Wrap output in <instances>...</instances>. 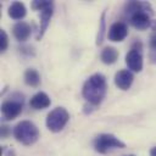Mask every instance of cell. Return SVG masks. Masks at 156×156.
Instances as JSON below:
<instances>
[{
	"label": "cell",
	"mask_w": 156,
	"mask_h": 156,
	"mask_svg": "<svg viewBox=\"0 0 156 156\" xmlns=\"http://www.w3.org/2000/svg\"><path fill=\"white\" fill-rule=\"evenodd\" d=\"M107 93V82L104 74L94 73L83 84L82 95L85 101L93 106H98L102 102Z\"/></svg>",
	"instance_id": "6da1fadb"
},
{
	"label": "cell",
	"mask_w": 156,
	"mask_h": 156,
	"mask_svg": "<svg viewBox=\"0 0 156 156\" xmlns=\"http://www.w3.org/2000/svg\"><path fill=\"white\" fill-rule=\"evenodd\" d=\"M13 136L15 139L21 143L22 145L29 146L38 141L40 133L38 127L30 121H21L13 128Z\"/></svg>",
	"instance_id": "7a4b0ae2"
},
{
	"label": "cell",
	"mask_w": 156,
	"mask_h": 156,
	"mask_svg": "<svg viewBox=\"0 0 156 156\" xmlns=\"http://www.w3.org/2000/svg\"><path fill=\"white\" fill-rule=\"evenodd\" d=\"M68 119H69V113L65 107H55L52 111L48 113L45 124L50 132L57 133L65 128Z\"/></svg>",
	"instance_id": "3957f363"
},
{
	"label": "cell",
	"mask_w": 156,
	"mask_h": 156,
	"mask_svg": "<svg viewBox=\"0 0 156 156\" xmlns=\"http://www.w3.org/2000/svg\"><path fill=\"white\" fill-rule=\"evenodd\" d=\"M94 149L96 152L99 154H106L113 149H123L126 147V144L123 141H121L117 136H115L113 134L110 133H102L99 134L95 139H94Z\"/></svg>",
	"instance_id": "277c9868"
},
{
	"label": "cell",
	"mask_w": 156,
	"mask_h": 156,
	"mask_svg": "<svg viewBox=\"0 0 156 156\" xmlns=\"http://www.w3.org/2000/svg\"><path fill=\"white\" fill-rule=\"evenodd\" d=\"M22 108H23L22 100H17V99L6 100L1 104V113H2L4 118L7 121H12V119L17 118L21 115Z\"/></svg>",
	"instance_id": "5b68a950"
},
{
	"label": "cell",
	"mask_w": 156,
	"mask_h": 156,
	"mask_svg": "<svg viewBox=\"0 0 156 156\" xmlns=\"http://www.w3.org/2000/svg\"><path fill=\"white\" fill-rule=\"evenodd\" d=\"M128 35V27L124 22H115L111 24L110 29L107 30L108 40L111 41H123Z\"/></svg>",
	"instance_id": "8992f818"
},
{
	"label": "cell",
	"mask_w": 156,
	"mask_h": 156,
	"mask_svg": "<svg viewBox=\"0 0 156 156\" xmlns=\"http://www.w3.org/2000/svg\"><path fill=\"white\" fill-rule=\"evenodd\" d=\"M126 63L133 72H140L143 69V55L141 51L130 49L126 55Z\"/></svg>",
	"instance_id": "52a82bcc"
},
{
	"label": "cell",
	"mask_w": 156,
	"mask_h": 156,
	"mask_svg": "<svg viewBox=\"0 0 156 156\" xmlns=\"http://www.w3.org/2000/svg\"><path fill=\"white\" fill-rule=\"evenodd\" d=\"M134 76L129 69H119L115 74V84L121 90H128L133 84Z\"/></svg>",
	"instance_id": "ba28073f"
},
{
	"label": "cell",
	"mask_w": 156,
	"mask_h": 156,
	"mask_svg": "<svg viewBox=\"0 0 156 156\" xmlns=\"http://www.w3.org/2000/svg\"><path fill=\"white\" fill-rule=\"evenodd\" d=\"M124 12L128 16H132L135 12H146V13L151 15L152 13V7L146 1H135V0H132V1L126 2V5H124Z\"/></svg>",
	"instance_id": "9c48e42d"
},
{
	"label": "cell",
	"mask_w": 156,
	"mask_h": 156,
	"mask_svg": "<svg viewBox=\"0 0 156 156\" xmlns=\"http://www.w3.org/2000/svg\"><path fill=\"white\" fill-rule=\"evenodd\" d=\"M130 20V24L138 29V30H145L149 27H151V20H150V15L146 12H135L132 16H129Z\"/></svg>",
	"instance_id": "30bf717a"
},
{
	"label": "cell",
	"mask_w": 156,
	"mask_h": 156,
	"mask_svg": "<svg viewBox=\"0 0 156 156\" xmlns=\"http://www.w3.org/2000/svg\"><path fill=\"white\" fill-rule=\"evenodd\" d=\"M12 34L18 41H26L32 34V27L27 22H17L12 27Z\"/></svg>",
	"instance_id": "8fae6325"
},
{
	"label": "cell",
	"mask_w": 156,
	"mask_h": 156,
	"mask_svg": "<svg viewBox=\"0 0 156 156\" xmlns=\"http://www.w3.org/2000/svg\"><path fill=\"white\" fill-rule=\"evenodd\" d=\"M50 104H51V100H50L49 95L44 91H38L37 94H34L30 98V101H29L30 107L34 110H44V108L49 107Z\"/></svg>",
	"instance_id": "7c38bea8"
},
{
	"label": "cell",
	"mask_w": 156,
	"mask_h": 156,
	"mask_svg": "<svg viewBox=\"0 0 156 156\" xmlns=\"http://www.w3.org/2000/svg\"><path fill=\"white\" fill-rule=\"evenodd\" d=\"M52 13H54V6L51 7H48L43 11H40V27H39V30L37 33V39H41L44 33L46 32L49 24H50V20L52 17Z\"/></svg>",
	"instance_id": "4fadbf2b"
},
{
	"label": "cell",
	"mask_w": 156,
	"mask_h": 156,
	"mask_svg": "<svg viewBox=\"0 0 156 156\" xmlns=\"http://www.w3.org/2000/svg\"><path fill=\"white\" fill-rule=\"evenodd\" d=\"M7 13H9V16H10L12 20H22V18L27 15V9H26V6H24L23 2H21V1H15V2H12V4L9 6Z\"/></svg>",
	"instance_id": "5bb4252c"
},
{
	"label": "cell",
	"mask_w": 156,
	"mask_h": 156,
	"mask_svg": "<svg viewBox=\"0 0 156 156\" xmlns=\"http://www.w3.org/2000/svg\"><path fill=\"white\" fill-rule=\"evenodd\" d=\"M118 50L113 46H106L100 54V60L105 65H112L118 60Z\"/></svg>",
	"instance_id": "9a60e30c"
},
{
	"label": "cell",
	"mask_w": 156,
	"mask_h": 156,
	"mask_svg": "<svg viewBox=\"0 0 156 156\" xmlns=\"http://www.w3.org/2000/svg\"><path fill=\"white\" fill-rule=\"evenodd\" d=\"M23 78H24V83L27 85H29V87L37 88L40 84V74L34 68H28L24 72V77Z\"/></svg>",
	"instance_id": "2e32d148"
},
{
	"label": "cell",
	"mask_w": 156,
	"mask_h": 156,
	"mask_svg": "<svg viewBox=\"0 0 156 156\" xmlns=\"http://www.w3.org/2000/svg\"><path fill=\"white\" fill-rule=\"evenodd\" d=\"M105 17H106V12L102 11L101 17H100V26H99V30H98V35H96V45H100L104 40V37H105V30H106Z\"/></svg>",
	"instance_id": "e0dca14e"
},
{
	"label": "cell",
	"mask_w": 156,
	"mask_h": 156,
	"mask_svg": "<svg viewBox=\"0 0 156 156\" xmlns=\"http://www.w3.org/2000/svg\"><path fill=\"white\" fill-rule=\"evenodd\" d=\"M51 6H54V2L49 1V0H34L30 4V7L33 10H38V11H43V10L51 7Z\"/></svg>",
	"instance_id": "ac0fdd59"
},
{
	"label": "cell",
	"mask_w": 156,
	"mask_h": 156,
	"mask_svg": "<svg viewBox=\"0 0 156 156\" xmlns=\"http://www.w3.org/2000/svg\"><path fill=\"white\" fill-rule=\"evenodd\" d=\"M9 46V37L4 29H0V51L5 52Z\"/></svg>",
	"instance_id": "d6986e66"
},
{
	"label": "cell",
	"mask_w": 156,
	"mask_h": 156,
	"mask_svg": "<svg viewBox=\"0 0 156 156\" xmlns=\"http://www.w3.org/2000/svg\"><path fill=\"white\" fill-rule=\"evenodd\" d=\"M149 45H150V48L152 49V51H156V33H152V34H151Z\"/></svg>",
	"instance_id": "ffe728a7"
},
{
	"label": "cell",
	"mask_w": 156,
	"mask_h": 156,
	"mask_svg": "<svg viewBox=\"0 0 156 156\" xmlns=\"http://www.w3.org/2000/svg\"><path fill=\"white\" fill-rule=\"evenodd\" d=\"M10 134V127L7 126H1V138H7Z\"/></svg>",
	"instance_id": "44dd1931"
},
{
	"label": "cell",
	"mask_w": 156,
	"mask_h": 156,
	"mask_svg": "<svg viewBox=\"0 0 156 156\" xmlns=\"http://www.w3.org/2000/svg\"><path fill=\"white\" fill-rule=\"evenodd\" d=\"M1 154H2L4 156H15V151H13V149H11V147L1 149Z\"/></svg>",
	"instance_id": "7402d4cb"
},
{
	"label": "cell",
	"mask_w": 156,
	"mask_h": 156,
	"mask_svg": "<svg viewBox=\"0 0 156 156\" xmlns=\"http://www.w3.org/2000/svg\"><path fill=\"white\" fill-rule=\"evenodd\" d=\"M150 58H151V61H152V62H155V63H156V51H152V52L150 54Z\"/></svg>",
	"instance_id": "603a6c76"
},
{
	"label": "cell",
	"mask_w": 156,
	"mask_h": 156,
	"mask_svg": "<svg viewBox=\"0 0 156 156\" xmlns=\"http://www.w3.org/2000/svg\"><path fill=\"white\" fill-rule=\"evenodd\" d=\"M150 28L152 29V33H156V21H152L151 22V27Z\"/></svg>",
	"instance_id": "cb8c5ba5"
},
{
	"label": "cell",
	"mask_w": 156,
	"mask_h": 156,
	"mask_svg": "<svg viewBox=\"0 0 156 156\" xmlns=\"http://www.w3.org/2000/svg\"><path fill=\"white\" fill-rule=\"evenodd\" d=\"M150 156H156V146H154V147L150 150Z\"/></svg>",
	"instance_id": "d4e9b609"
},
{
	"label": "cell",
	"mask_w": 156,
	"mask_h": 156,
	"mask_svg": "<svg viewBox=\"0 0 156 156\" xmlns=\"http://www.w3.org/2000/svg\"><path fill=\"white\" fill-rule=\"evenodd\" d=\"M124 156H135V155H124Z\"/></svg>",
	"instance_id": "484cf974"
}]
</instances>
